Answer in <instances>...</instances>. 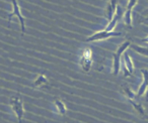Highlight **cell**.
Returning a JSON list of instances; mask_svg holds the SVG:
<instances>
[{"instance_id": "1", "label": "cell", "mask_w": 148, "mask_h": 123, "mask_svg": "<svg viewBox=\"0 0 148 123\" xmlns=\"http://www.w3.org/2000/svg\"><path fill=\"white\" fill-rule=\"evenodd\" d=\"M11 6H12V11L8 14V27H10L11 19L13 16H16L17 19L21 22V36H23L25 33V18L23 15L21 10L19 4L17 3V1H12L11 2Z\"/></svg>"}, {"instance_id": "2", "label": "cell", "mask_w": 148, "mask_h": 123, "mask_svg": "<svg viewBox=\"0 0 148 123\" xmlns=\"http://www.w3.org/2000/svg\"><path fill=\"white\" fill-rule=\"evenodd\" d=\"M9 104L12 109V111L16 115V118L18 123H23V115H25V108H23V99L17 95V96H13L9 100Z\"/></svg>"}, {"instance_id": "3", "label": "cell", "mask_w": 148, "mask_h": 123, "mask_svg": "<svg viewBox=\"0 0 148 123\" xmlns=\"http://www.w3.org/2000/svg\"><path fill=\"white\" fill-rule=\"evenodd\" d=\"M123 34L122 32H116V31H107V30H99L91 34L85 39V43H90V41H103V39H108L114 36H121Z\"/></svg>"}, {"instance_id": "4", "label": "cell", "mask_w": 148, "mask_h": 123, "mask_svg": "<svg viewBox=\"0 0 148 123\" xmlns=\"http://www.w3.org/2000/svg\"><path fill=\"white\" fill-rule=\"evenodd\" d=\"M92 64V57H91V51L89 49H86L82 51V55L79 59V65L83 72L88 73L90 71V67Z\"/></svg>"}, {"instance_id": "5", "label": "cell", "mask_w": 148, "mask_h": 123, "mask_svg": "<svg viewBox=\"0 0 148 123\" xmlns=\"http://www.w3.org/2000/svg\"><path fill=\"white\" fill-rule=\"evenodd\" d=\"M117 1L115 0H112V1H109L107 3V6H106L105 9V17L108 19L109 21H111L113 19L114 15L116 14V11H117Z\"/></svg>"}, {"instance_id": "6", "label": "cell", "mask_w": 148, "mask_h": 123, "mask_svg": "<svg viewBox=\"0 0 148 123\" xmlns=\"http://www.w3.org/2000/svg\"><path fill=\"white\" fill-rule=\"evenodd\" d=\"M121 65H122V59L121 55H117V53H114L113 55V68H112V74L117 76L119 74V71L121 69Z\"/></svg>"}, {"instance_id": "7", "label": "cell", "mask_w": 148, "mask_h": 123, "mask_svg": "<svg viewBox=\"0 0 148 123\" xmlns=\"http://www.w3.org/2000/svg\"><path fill=\"white\" fill-rule=\"evenodd\" d=\"M34 87L36 88H43V87H47L49 86V81H48L47 77L45 76L44 74H40L38 76V78L34 81Z\"/></svg>"}, {"instance_id": "8", "label": "cell", "mask_w": 148, "mask_h": 123, "mask_svg": "<svg viewBox=\"0 0 148 123\" xmlns=\"http://www.w3.org/2000/svg\"><path fill=\"white\" fill-rule=\"evenodd\" d=\"M121 92H122V94H123L125 97H127L130 101L135 100V99H136V94L129 88V87L126 86V85L121 86Z\"/></svg>"}, {"instance_id": "9", "label": "cell", "mask_w": 148, "mask_h": 123, "mask_svg": "<svg viewBox=\"0 0 148 123\" xmlns=\"http://www.w3.org/2000/svg\"><path fill=\"white\" fill-rule=\"evenodd\" d=\"M55 106L58 109V112L60 115H62L63 117L66 116V113H67V108H66V105L64 104L63 101H61L60 99H56L55 100Z\"/></svg>"}, {"instance_id": "10", "label": "cell", "mask_w": 148, "mask_h": 123, "mask_svg": "<svg viewBox=\"0 0 148 123\" xmlns=\"http://www.w3.org/2000/svg\"><path fill=\"white\" fill-rule=\"evenodd\" d=\"M130 47H131L133 51H135L136 53H139V55H144V57H148V47H141V45H134V43H132Z\"/></svg>"}, {"instance_id": "11", "label": "cell", "mask_w": 148, "mask_h": 123, "mask_svg": "<svg viewBox=\"0 0 148 123\" xmlns=\"http://www.w3.org/2000/svg\"><path fill=\"white\" fill-rule=\"evenodd\" d=\"M123 61H124V64H125L126 68H127L128 71H129V73L132 74L134 71V65H133V62H132L131 57H130V55H128V53H125V55H124Z\"/></svg>"}, {"instance_id": "12", "label": "cell", "mask_w": 148, "mask_h": 123, "mask_svg": "<svg viewBox=\"0 0 148 123\" xmlns=\"http://www.w3.org/2000/svg\"><path fill=\"white\" fill-rule=\"evenodd\" d=\"M130 102H131L132 106L134 107V109H135V110L137 111V112L139 113V114L141 115V116L146 117V112H145V109H144L143 105H142L141 103H137L135 100H132V101H130Z\"/></svg>"}, {"instance_id": "13", "label": "cell", "mask_w": 148, "mask_h": 123, "mask_svg": "<svg viewBox=\"0 0 148 123\" xmlns=\"http://www.w3.org/2000/svg\"><path fill=\"white\" fill-rule=\"evenodd\" d=\"M131 41H124L123 43H121V45L118 47V49H117V51H116V53L117 55H122L126 51V49H128V47H131Z\"/></svg>"}, {"instance_id": "14", "label": "cell", "mask_w": 148, "mask_h": 123, "mask_svg": "<svg viewBox=\"0 0 148 123\" xmlns=\"http://www.w3.org/2000/svg\"><path fill=\"white\" fill-rule=\"evenodd\" d=\"M123 20L127 26L132 27V10H130V9H126V11L124 12Z\"/></svg>"}, {"instance_id": "15", "label": "cell", "mask_w": 148, "mask_h": 123, "mask_svg": "<svg viewBox=\"0 0 148 123\" xmlns=\"http://www.w3.org/2000/svg\"><path fill=\"white\" fill-rule=\"evenodd\" d=\"M140 72L142 73V76H143V82L142 83L148 86V70L147 69H141Z\"/></svg>"}, {"instance_id": "16", "label": "cell", "mask_w": 148, "mask_h": 123, "mask_svg": "<svg viewBox=\"0 0 148 123\" xmlns=\"http://www.w3.org/2000/svg\"><path fill=\"white\" fill-rule=\"evenodd\" d=\"M137 3L138 2L136 1V0H130L129 2L127 3V9H130V10H132V9H133V7L135 6Z\"/></svg>"}, {"instance_id": "17", "label": "cell", "mask_w": 148, "mask_h": 123, "mask_svg": "<svg viewBox=\"0 0 148 123\" xmlns=\"http://www.w3.org/2000/svg\"><path fill=\"white\" fill-rule=\"evenodd\" d=\"M145 101H146V102H148V89L146 90V92H145Z\"/></svg>"}, {"instance_id": "18", "label": "cell", "mask_w": 148, "mask_h": 123, "mask_svg": "<svg viewBox=\"0 0 148 123\" xmlns=\"http://www.w3.org/2000/svg\"><path fill=\"white\" fill-rule=\"evenodd\" d=\"M141 41H144V43H148V36H146V37H144V39H142Z\"/></svg>"}]
</instances>
